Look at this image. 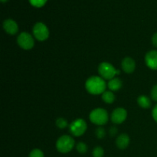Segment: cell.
Wrapping results in <instances>:
<instances>
[{"label": "cell", "instance_id": "6da1fadb", "mask_svg": "<svg viewBox=\"0 0 157 157\" xmlns=\"http://www.w3.org/2000/svg\"><path fill=\"white\" fill-rule=\"evenodd\" d=\"M86 89L91 94H103L106 89V83L104 79L100 77L94 76L87 79L85 84Z\"/></svg>", "mask_w": 157, "mask_h": 157}, {"label": "cell", "instance_id": "7a4b0ae2", "mask_svg": "<svg viewBox=\"0 0 157 157\" xmlns=\"http://www.w3.org/2000/svg\"><path fill=\"white\" fill-rule=\"evenodd\" d=\"M75 147V140L73 138L67 135L61 136L56 143L57 150L62 153H67L71 151Z\"/></svg>", "mask_w": 157, "mask_h": 157}, {"label": "cell", "instance_id": "3957f363", "mask_svg": "<svg viewBox=\"0 0 157 157\" xmlns=\"http://www.w3.org/2000/svg\"><path fill=\"white\" fill-rule=\"evenodd\" d=\"M90 120L97 125H104L108 121V113L104 109H95L90 113Z\"/></svg>", "mask_w": 157, "mask_h": 157}, {"label": "cell", "instance_id": "277c9868", "mask_svg": "<svg viewBox=\"0 0 157 157\" xmlns=\"http://www.w3.org/2000/svg\"><path fill=\"white\" fill-rule=\"evenodd\" d=\"M98 71L103 78L107 80H111L117 75V70L113 67L112 64L107 62H103L98 67Z\"/></svg>", "mask_w": 157, "mask_h": 157}, {"label": "cell", "instance_id": "5b68a950", "mask_svg": "<svg viewBox=\"0 0 157 157\" xmlns=\"http://www.w3.org/2000/svg\"><path fill=\"white\" fill-rule=\"evenodd\" d=\"M70 132L75 136H80L87 130V124L82 119L75 120L70 124Z\"/></svg>", "mask_w": 157, "mask_h": 157}, {"label": "cell", "instance_id": "8992f818", "mask_svg": "<svg viewBox=\"0 0 157 157\" xmlns=\"http://www.w3.org/2000/svg\"><path fill=\"white\" fill-rule=\"evenodd\" d=\"M33 34L38 41H44L49 36V31L47 26L41 22H38L34 25Z\"/></svg>", "mask_w": 157, "mask_h": 157}, {"label": "cell", "instance_id": "52a82bcc", "mask_svg": "<svg viewBox=\"0 0 157 157\" xmlns=\"http://www.w3.org/2000/svg\"><path fill=\"white\" fill-rule=\"evenodd\" d=\"M17 42H18V45L25 50L32 49L35 44L32 35L27 32H22L20 34L17 38Z\"/></svg>", "mask_w": 157, "mask_h": 157}, {"label": "cell", "instance_id": "ba28073f", "mask_svg": "<svg viewBox=\"0 0 157 157\" xmlns=\"http://www.w3.org/2000/svg\"><path fill=\"white\" fill-rule=\"evenodd\" d=\"M127 116V113L125 109L117 108L113 111L111 114V121L114 124H122L126 120Z\"/></svg>", "mask_w": 157, "mask_h": 157}, {"label": "cell", "instance_id": "9c48e42d", "mask_svg": "<svg viewBox=\"0 0 157 157\" xmlns=\"http://www.w3.org/2000/svg\"><path fill=\"white\" fill-rule=\"evenodd\" d=\"M145 61L147 67L153 70H157V51H150L146 55Z\"/></svg>", "mask_w": 157, "mask_h": 157}, {"label": "cell", "instance_id": "30bf717a", "mask_svg": "<svg viewBox=\"0 0 157 157\" xmlns=\"http://www.w3.org/2000/svg\"><path fill=\"white\" fill-rule=\"evenodd\" d=\"M3 28L5 31L10 35H15L18 31V25L12 19H6L3 23Z\"/></svg>", "mask_w": 157, "mask_h": 157}, {"label": "cell", "instance_id": "8fae6325", "mask_svg": "<svg viewBox=\"0 0 157 157\" xmlns=\"http://www.w3.org/2000/svg\"><path fill=\"white\" fill-rule=\"evenodd\" d=\"M123 70L127 74H131L136 68V63L131 58H125L122 61Z\"/></svg>", "mask_w": 157, "mask_h": 157}, {"label": "cell", "instance_id": "7c38bea8", "mask_svg": "<svg viewBox=\"0 0 157 157\" xmlns=\"http://www.w3.org/2000/svg\"><path fill=\"white\" fill-rule=\"evenodd\" d=\"M129 144H130V137L126 133H123V134L120 135L116 141V144L117 147L119 149H121V150H124V149L127 148L128 147Z\"/></svg>", "mask_w": 157, "mask_h": 157}, {"label": "cell", "instance_id": "4fadbf2b", "mask_svg": "<svg viewBox=\"0 0 157 157\" xmlns=\"http://www.w3.org/2000/svg\"><path fill=\"white\" fill-rule=\"evenodd\" d=\"M122 87V81L119 78H113L108 83V87L112 91L118 90Z\"/></svg>", "mask_w": 157, "mask_h": 157}, {"label": "cell", "instance_id": "5bb4252c", "mask_svg": "<svg viewBox=\"0 0 157 157\" xmlns=\"http://www.w3.org/2000/svg\"><path fill=\"white\" fill-rule=\"evenodd\" d=\"M137 102L140 107H143V108H149L151 106V101H150V98L144 95H141L138 98Z\"/></svg>", "mask_w": 157, "mask_h": 157}, {"label": "cell", "instance_id": "9a60e30c", "mask_svg": "<svg viewBox=\"0 0 157 157\" xmlns=\"http://www.w3.org/2000/svg\"><path fill=\"white\" fill-rule=\"evenodd\" d=\"M102 99L107 104H112L115 100V96L111 91H104L102 95Z\"/></svg>", "mask_w": 157, "mask_h": 157}, {"label": "cell", "instance_id": "2e32d148", "mask_svg": "<svg viewBox=\"0 0 157 157\" xmlns=\"http://www.w3.org/2000/svg\"><path fill=\"white\" fill-rule=\"evenodd\" d=\"M104 151L102 147H97L93 150V156L94 157H103Z\"/></svg>", "mask_w": 157, "mask_h": 157}, {"label": "cell", "instance_id": "e0dca14e", "mask_svg": "<svg viewBox=\"0 0 157 157\" xmlns=\"http://www.w3.org/2000/svg\"><path fill=\"white\" fill-rule=\"evenodd\" d=\"M56 125L58 128L64 129L67 126V121L64 118H58L56 121Z\"/></svg>", "mask_w": 157, "mask_h": 157}, {"label": "cell", "instance_id": "ac0fdd59", "mask_svg": "<svg viewBox=\"0 0 157 157\" xmlns=\"http://www.w3.org/2000/svg\"><path fill=\"white\" fill-rule=\"evenodd\" d=\"M46 2H47V0H29V2L31 3V5L37 8L42 7L45 4Z\"/></svg>", "mask_w": 157, "mask_h": 157}, {"label": "cell", "instance_id": "d6986e66", "mask_svg": "<svg viewBox=\"0 0 157 157\" xmlns=\"http://www.w3.org/2000/svg\"><path fill=\"white\" fill-rule=\"evenodd\" d=\"M77 150L80 153H85L87 151V146L84 143H78L77 145Z\"/></svg>", "mask_w": 157, "mask_h": 157}, {"label": "cell", "instance_id": "ffe728a7", "mask_svg": "<svg viewBox=\"0 0 157 157\" xmlns=\"http://www.w3.org/2000/svg\"><path fill=\"white\" fill-rule=\"evenodd\" d=\"M29 157H44V153L38 149H35L29 154Z\"/></svg>", "mask_w": 157, "mask_h": 157}, {"label": "cell", "instance_id": "44dd1931", "mask_svg": "<svg viewBox=\"0 0 157 157\" xmlns=\"http://www.w3.org/2000/svg\"><path fill=\"white\" fill-rule=\"evenodd\" d=\"M95 133H96L97 137L99 138V139H102V138H104L106 134L105 130H104V129L102 128V127H99V128L97 129Z\"/></svg>", "mask_w": 157, "mask_h": 157}, {"label": "cell", "instance_id": "7402d4cb", "mask_svg": "<svg viewBox=\"0 0 157 157\" xmlns=\"http://www.w3.org/2000/svg\"><path fill=\"white\" fill-rule=\"evenodd\" d=\"M151 98L153 101H157V84L153 87L151 90Z\"/></svg>", "mask_w": 157, "mask_h": 157}, {"label": "cell", "instance_id": "603a6c76", "mask_svg": "<svg viewBox=\"0 0 157 157\" xmlns=\"http://www.w3.org/2000/svg\"><path fill=\"white\" fill-rule=\"evenodd\" d=\"M152 114H153V119H154L157 122V104L155 106L154 108H153V112H152Z\"/></svg>", "mask_w": 157, "mask_h": 157}, {"label": "cell", "instance_id": "cb8c5ba5", "mask_svg": "<svg viewBox=\"0 0 157 157\" xmlns=\"http://www.w3.org/2000/svg\"><path fill=\"white\" fill-rule=\"evenodd\" d=\"M152 42H153V45L157 48V32L153 35V38H152Z\"/></svg>", "mask_w": 157, "mask_h": 157}, {"label": "cell", "instance_id": "d4e9b609", "mask_svg": "<svg viewBox=\"0 0 157 157\" xmlns=\"http://www.w3.org/2000/svg\"><path fill=\"white\" fill-rule=\"evenodd\" d=\"M117 133V130L115 127H112V128L110 129V133L112 135V136H114Z\"/></svg>", "mask_w": 157, "mask_h": 157}, {"label": "cell", "instance_id": "484cf974", "mask_svg": "<svg viewBox=\"0 0 157 157\" xmlns=\"http://www.w3.org/2000/svg\"><path fill=\"white\" fill-rule=\"evenodd\" d=\"M8 0H1L2 2H7Z\"/></svg>", "mask_w": 157, "mask_h": 157}]
</instances>
